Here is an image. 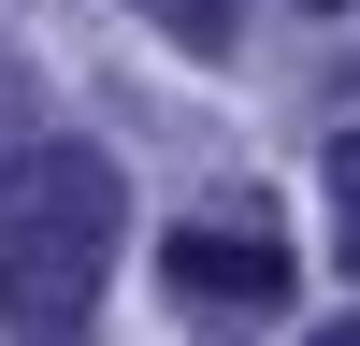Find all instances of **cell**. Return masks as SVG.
<instances>
[{
	"instance_id": "6da1fadb",
	"label": "cell",
	"mask_w": 360,
	"mask_h": 346,
	"mask_svg": "<svg viewBox=\"0 0 360 346\" xmlns=\"http://www.w3.org/2000/svg\"><path fill=\"white\" fill-rule=\"evenodd\" d=\"M115 231H130V173L101 144L44 130L0 173V332L15 346H86L115 288Z\"/></svg>"
},
{
	"instance_id": "7a4b0ae2",
	"label": "cell",
	"mask_w": 360,
	"mask_h": 346,
	"mask_svg": "<svg viewBox=\"0 0 360 346\" xmlns=\"http://www.w3.org/2000/svg\"><path fill=\"white\" fill-rule=\"evenodd\" d=\"M159 274L188 288L202 317H274V303H288V245H274V231H217V217H188V231H173V245H159Z\"/></svg>"
},
{
	"instance_id": "3957f363",
	"label": "cell",
	"mask_w": 360,
	"mask_h": 346,
	"mask_svg": "<svg viewBox=\"0 0 360 346\" xmlns=\"http://www.w3.org/2000/svg\"><path fill=\"white\" fill-rule=\"evenodd\" d=\"M317 173H332V260L360 274V130H332V159H317Z\"/></svg>"
},
{
	"instance_id": "277c9868",
	"label": "cell",
	"mask_w": 360,
	"mask_h": 346,
	"mask_svg": "<svg viewBox=\"0 0 360 346\" xmlns=\"http://www.w3.org/2000/svg\"><path fill=\"white\" fill-rule=\"evenodd\" d=\"M144 15H159L188 58H231V0H144Z\"/></svg>"
},
{
	"instance_id": "5b68a950",
	"label": "cell",
	"mask_w": 360,
	"mask_h": 346,
	"mask_svg": "<svg viewBox=\"0 0 360 346\" xmlns=\"http://www.w3.org/2000/svg\"><path fill=\"white\" fill-rule=\"evenodd\" d=\"M15 159H29V72L0 58V173H15Z\"/></svg>"
},
{
	"instance_id": "8992f818",
	"label": "cell",
	"mask_w": 360,
	"mask_h": 346,
	"mask_svg": "<svg viewBox=\"0 0 360 346\" xmlns=\"http://www.w3.org/2000/svg\"><path fill=\"white\" fill-rule=\"evenodd\" d=\"M303 346H360V317H332V332H303Z\"/></svg>"
}]
</instances>
